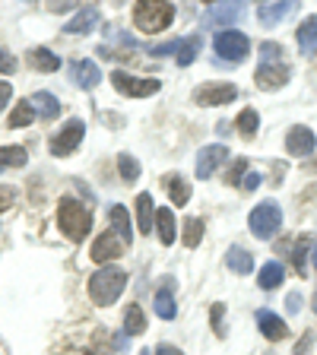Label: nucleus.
<instances>
[{"label":"nucleus","instance_id":"obj_1","mask_svg":"<svg viewBox=\"0 0 317 355\" xmlns=\"http://www.w3.org/2000/svg\"><path fill=\"white\" fill-rule=\"evenodd\" d=\"M282 44L276 42H264L260 44V64H257V73H254V80H257V86L264 89V92H273V89L286 86L289 83V64L282 60Z\"/></svg>","mask_w":317,"mask_h":355},{"label":"nucleus","instance_id":"obj_2","mask_svg":"<svg viewBox=\"0 0 317 355\" xmlns=\"http://www.w3.org/2000/svg\"><path fill=\"white\" fill-rule=\"evenodd\" d=\"M124 286H127L124 270H118V266H102V270L92 273V279H89V298H92L98 308H108V304H114L121 298Z\"/></svg>","mask_w":317,"mask_h":355},{"label":"nucleus","instance_id":"obj_3","mask_svg":"<svg viewBox=\"0 0 317 355\" xmlns=\"http://www.w3.org/2000/svg\"><path fill=\"white\" fill-rule=\"evenodd\" d=\"M58 225L70 241H83L92 232V213H89V207H83L80 200L64 197L58 203Z\"/></svg>","mask_w":317,"mask_h":355},{"label":"nucleus","instance_id":"obj_4","mask_svg":"<svg viewBox=\"0 0 317 355\" xmlns=\"http://www.w3.org/2000/svg\"><path fill=\"white\" fill-rule=\"evenodd\" d=\"M175 19V7L171 3H137L133 7V26L140 32H162Z\"/></svg>","mask_w":317,"mask_h":355},{"label":"nucleus","instance_id":"obj_5","mask_svg":"<svg viewBox=\"0 0 317 355\" xmlns=\"http://www.w3.org/2000/svg\"><path fill=\"white\" fill-rule=\"evenodd\" d=\"M248 225H251V232L260 238V241H270L282 225V209L276 207L273 200H264V203H257V207L251 209Z\"/></svg>","mask_w":317,"mask_h":355},{"label":"nucleus","instance_id":"obj_6","mask_svg":"<svg viewBox=\"0 0 317 355\" xmlns=\"http://www.w3.org/2000/svg\"><path fill=\"white\" fill-rule=\"evenodd\" d=\"M111 86L118 89L121 96L146 98V96H155V92L162 89V83H159V80H146V76L124 73V70H114V73H111Z\"/></svg>","mask_w":317,"mask_h":355},{"label":"nucleus","instance_id":"obj_7","mask_svg":"<svg viewBox=\"0 0 317 355\" xmlns=\"http://www.w3.org/2000/svg\"><path fill=\"white\" fill-rule=\"evenodd\" d=\"M213 48H216V54H219L222 60L238 64V60H244L248 54H251V38L244 35V32L229 29V32H219V35H216Z\"/></svg>","mask_w":317,"mask_h":355},{"label":"nucleus","instance_id":"obj_8","mask_svg":"<svg viewBox=\"0 0 317 355\" xmlns=\"http://www.w3.org/2000/svg\"><path fill=\"white\" fill-rule=\"evenodd\" d=\"M83 137H86V124H83L80 118H70L51 137V155H60V159H64V155H70L83 143Z\"/></svg>","mask_w":317,"mask_h":355},{"label":"nucleus","instance_id":"obj_9","mask_svg":"<svg viewBox=\"0 0 317 355\" xmlns=\"http://www.w3.org/2000/svg\"><path fill=\"white\" fill-rule=\"evenodd\" d=\"M238 98V89L232 83H207V86L194 89V102L203 105V108H213V105H229Z\"/></svg>","mask_w":317,"mask_h":355},{"label":"nucleus","instance_id":"obj_10","mask_svg":"<svg viewBox=\"0 0 317 355\" xmlns=\"http://www.w3.org/2000/svg\"><path fill=\"white\" fill-rule=\"evenodd\" d=\"M241 16H244L241 3H213V7L203 13V26H207V29H213V26H222V29L229 32L232 26L241 19Z\"/></svg>","mask_w":317,"mask_h":355},{"label":"nucleus","instance_id":"obj_11","mask_svg":"<svg viewBox=\"0 0 317 355\" xmlns=\"http://www.w3.org/2000/svg\"><path fill=\"white\" fill-rule=\"evenodd\" d=\"M222 162H229V149L225 146H203L200 149V155H197V178L200 181H207V178H213L216 175V168H219Z\"/></svg>","mask_w":317,"mask_h":355},{"label":"nucleus","instance_id":"obj_12","mask_svg":"<svg viewBox=\"0 0 317 355\" xmlns=\"http://www.w3.org/2000/svg\"><path fill=\"white\" fill-rule=\"evenodd\" d=\"M317 146V137L311 127H292V130L286 133V153L289 155H295V159H302V155H311Z\"/></svg>","mask_w":317,"mask_h":355},{"label":"nucleus","instance_id":"obj_13","mask_svg":"<svg viewBox=\"0 0 317 355\" xmlns=\"http://www.w3.org/2000/svg\"><path fill=\"white\" fill-rule=\"evenodd\" d=\"M124 248L127 244L121 241L114 232H102V238H96V244H92V260H96V263H108V260L121 257Z\"/></svg>","mask_w":317,"mask_h":355},{"label":"nucleus","instance_id":"obj_14","mask_svg":"<svg viewBox=\"0 0 317 355\" xmlns=\"http://www.w3.org/2000/svg\"><path fill=\"white\" fill-rule=\"evenodd\" d=\"M257 327H260V333H264L270 343H280V340H286V336H289L286 320H282L280 314H273V311H264V308H260L257 311Z\"/></svg>","mask_w":317,"mask_h":355},{"label":"nucleus","instance_id":"obj_15","mask_svg":"<svg viewBox=\"0 0 317 355\" xmlns=\"http://www.w3.org/2000/svg\"><path fill=\"white\" fill-rule=\"evenodd\" d=\"M70 76H74V83L80 89H96L102 83V70L92 60H74L70 64Z\"/></svg>","mask_w":317,"mask_h":355},{"label":"nucleus","instance_id":"obj_16","mask_svg":"<svg viewBox=\"0 0 317 355\" xmlns=\"http://www.w3.org/2000/svg\"><path fill=\"white\" fill-rule=\"evenodd\" d=\"M102 22V13H98L96 7H83V10H76V16L70 22H67V29L64 32H70V35H86V32H92Z\"/></svg>","mask_w":317,"mask_h":355},{"label":"nucleus","instance_id":"obj_17","mask_svg":"<svg viewBox=\"0 0 317 355\" xmlns=\"http://www.w3.org/2000/svg\"><path fill=\"white\" fill-rule=\"evenodd\" d=\"M108 219H111V229H114V235L121 238V241L130 248V241H133V232H130V213H127L121 203H111V209H108Z\"/></svg>","mask_w":317,"mask_h":355},{"label":"nucleus","instance_id":"obj_18","mask_svg":"<svg viewBox=\"0 0 317 355\" xmlns=\"http://www.w3.org/2000/svg\"><path fill=\"white\" fill-rule=\"evenodd\" d=\"M225 263H229V270L238 276L254 273V254H248L241 244H232L229 251H225Z\"/></svg>","mask_w":317,"mask_h":355},{"label":"nucleus","instance_id":"obj_19","mask_svg":"<svg viewBox=\"0 0 317 355\" xmlns=\"http://www.w3.org/2000/svg\"><path fill=\"white\" fill-rule=\"evenodd\" d=\"M29 105L35 108L38 118H44V121H54L60 114V102H58V96H51V92H35V96L29 98Z\"/></svg>","mask_w":317,"mask_h":355},{"label":"nucleus","instance_id":"obj_20","mask_svg":"<svg viewBox=\"0 0 317 355\" xmlns=\"http://www.w3.org/2000/svg\"><path fill=\"white\" fill-rule=\"evenodd\" d=\"M200 48H203V38H200V35L178 38V44H175V58H178V64H181V67H191L194 60H197Z\"/></svg>","mask_w":317,"mask_h":355},{"label":"nucleus","instance_id":"obj_21","mask_svg":"<svg viewBox=\"0 0 317 355\" xmlns=\"http://www.w3.org/2000/svg\"><path fill=\"white\" fill-rule=\"evenodd\" d=\"M292 10H295V3H260V7H257V19L264 22L266 29H270V26H276V22L286 19Z\"/></svg>","mask_w":317,"mask_h":355},{"label":"nucleus","instance_id":"obj_22","mask_svg":"<svg viewBox=\"0 0 317 355\" xmlns=\"http://www.w3.org/2000/svg\"><path fill=\"white\" fill-rule=\"evenodd\" d=\"M26 60H29L35 70H42V73H54V70H60V58L54 51H48V48H32V51L26 54Z\"/></svg>","mask_w":317,"mask_h":355},{"label":"nucleus","instance_id":"obj_23","mask_svg":"<svg viewBox=\"0 0 317 355\" xmlns=\"http://www.w3.org/2000/svg\"><path fill=\"white\" fill-rule=\"evenodd\" d=\"M155 200L153 193H140L137 197V219H140V232L143 235H153V219H155Z\"/></svg>","mask_w":317,"mask_h":355},{"label":"nucleus","instance_id":"obj_24","mask_svg":"<svg viewBox=\"0 0 317 355\" xmlns=\"http://www.w3.org/2000/svg\"><path fill=\"white\" fill-rule=\"evenodd\" d=\"M155 232H159L162 244H175V216H171L169 207L155 209Z\"/></svg>","mask_w":317,"mask_h":355},{"label":"nucleus","instance_id":"obj_25","mask_svg":"<svg viewBox=\"0 0 317 355\" xmlns=\"http://www.w3.org/2000/svg\"><path fill=\"white\" fill-rule=\"evenodd\" d=\"M286 279V270H282V263H276V260H270V263H264L260 266V273H257V282H260V288H276L280 282Z\"/></svg>","mask_w":317,"mask_h":355},{"label":"nucleus","instance_id":"obj_26","mask_svg":"<svg viewBox=\"0 0 317 355\" xmlns=\"http://www.w3.org/2000/svg\"><path fill=\"white\" fill-rule=\"evenodd\" d=\"M165 187H169V197L175 207H185L187 200H191V184L181 175H169L165 178Z\"/></svg>","mask_w":317,"mask_h":355},{"label":"nucleus","instance_id":"obj_27","mask_svg":"<svg viewBox=\"0 0 317 355\" xmlns=\"http://www.w3.org/2000/svg\"><path fill=\"white\" fill-rule=\"evenodd\" d=\"M146 330V314H143L140 304H127L124 311V333L127 336H140Z\"/></svg>","mask_w":317,"mask_h":355},{"label":"nucleus","instance_id":"obj_28","mask_svg":"<svg viewBox=\"0 0 317 355\" xmlns=\"http://www.w3.org/2000/svg\"><path fill=\"white\" fill-rule=\"evenodd\" d=\"M29 162V153L22 146H3L0 149V171L3 168H22V165Z\"/></svg>","mask_w":317,"mask_h":355},{"label":"nucleus","instance_id":"obj_29","mask_svg":"<svg viewBox=\"0 0 317 355\" xmlns=\"http://www.w3.org/2000/svg\"><path fill=\"white\" fill-rule=\"evenodd\" d=\"M298 48L302 51H314V44H317V16H308V19L298 26Z\"/></svg>","mask_w":317,"mask_h":355},{"label":"nucleus","instance_id":"obj_30","mask_svg":"<svg viewBox=\"0 0 317 355\" xmlns=\"http://www.w3.org/2000/svg\"><path fill=\"white\" fill-rule=\"evenodd\" d=\"M155 314H159V318L162 320H171L178 314V308H175V298H171V288L165 286V288H159V292H155Z\"/></svg>","mask_w":317,"mask_h":355},{"label":"nucleus","instance_id":"obj_31","mask_svg":"<svg viewBox=\"0 0 317 355\" xmlns=\"http://www.w3.org/2000/svg\"><path fill=\"white\" fill-rule=\"evenodd\" d=\"M235 127H238V130H241V137H244V140H251L254 133H257V127H260V118H257V111H254V108H244L241 114H238Z\"/></svg>","mask_w":317,"mask_h":355},{"label":"nucleus","instance_id":"obj_32","mask_svg":"<svg viewBox=\"0 0 317 355\" xmlns=\"http://www.w3.org/2000/svg\"><path fill=\"white\" fill-rule=\"evenodd\" d=\"M203 232H207V225H203V219H197V216H191V219H185V244L187 248H197L200 241H203Z\"/></svg>","mask_w":317,"mask_h":355},{"label":"nucleus","instance_id":"obj_33","mask_svg":"<svg viewBox=\"0 0 317 355\" xmlns=\"http://www.w3.org/2000/svg\"><path fill=\"white\" fill-rule=\"evenodd\" d=\"M118 171H121V178H124L127 184H133V181L140 178V162H137L130 153H121L118 155Z\"/></svg>","mask_w":317,"mask_h":355},{"label":"nucleus","instance_id":"obj_34","mask_svg":"<svg viewBox=\"0 0 317 355\" xmlns=\"http://www.w3.org/2000/svg\"><path fill=\"white\" fill-rule=\"evenodd\" d=\"M311 248H314V241H311V238H302V241L295 244V251H292V263H295L298 276L308 273V251Z\"/></svg>","mask_w":317,"mask_h":355},{"label":"nucleus","instance_id":"obj_35","mask_svg":"<svg viewBox=\"0 0 317 355\" xmlns=\"http://www.w3.org/2000/svg\"><path fill=\"white\" fill-rule=\"evenodd\" d=\"M32 121H35V108L29 102H19L13 108V114H10V127H29Z\"/></svg>","mask_w":317,"mask_h":355},{"label":"nucleus","instance_id":"obj_36","mask_svg":"<svg viewBox=\"0 0 317 355\" xmlns=\"http://www.w3.org/2000/svg\"><path fill=\"white\" fill-rule=\"evenodd\" d=\"M0 73H3V76H13L16 73V58L7 51V48H0Z\"/></svg>","mask_w":317,"mask_h":355},{"label":"nucleus","instance_id":"obj_37","mask_svg":"<svg viewBox=\"0 0 317 355\" xmlns=\"http://www.w3.org/2000/svg\"><path fill=\"white\" fill-rule=\"evenodd\" d=\"M244 175H248V162H244V159H238V162L232 165V171L225 175V181H229V184H241Z\"/></svg>","mask_w":317,"mask_h":355},{"label":"nucleus","instance_id":"obj_38","mask_svg":"<svg viewBox=\"0 0 317 355\" xmlns=\"http://www.w3.org/2000/svg\"><path fill=\"white\" fill-rule=\"evenodd\" d=\"M222 311H225V304L216 302L213 304V330H216V336H225V327H222Z\"/></svg>","mask_w":317,"mask_h":355},{"label":"nucleus","instance_id":"obj_39","mask_svg":"<svg viewBox=\"0 0 317 355\" xmlns=\"http://www.w3.org/2000/svg\"><path fill=\"white\" fill-rule=\"evenodd\" d=\"M311 346H314V333L305 330V336L298 340V346H295V355H308V352H311Z\"/></svg>","mask_w":317,"mask_h":355},{"label":"nucleus","instance_id":"obj_40","mask_svg":"<svg viewBox=\"0 0 317 355\" xmlns=\"http://www.w3.org/2000/svg\"><path fill=\"white\" fill-rule=\"evenodd\" d=\"M13 200H16V191H13V187H0V213L13 207Z\"/></svg>","mask_w":317,"mask_h":355},{"label":"nucleus","instance_id":"obj_41","mask_svg":"<svg viewBox=\"0 0 317 355\" xmlns=\"http://www.w3.org/2000/svg\"><path fill=\"white\" fill-rule=\"evenodd\" d=\"M260 181H264V178H260L257 171H248V175L241 178V187H244V191H257V187H260Z\"/></svg>","mask_w":317,"mask_h":355},{"label":"nucleus","instance_id":"obj_42","mask_svg":"<svg viewBox=\"0 0 317 355\" xmlns=\"http://www.w3.org/2000/svg\"><path fill=\"white\" fill-rule=\"evenodd\" d=\"M175 44H178V38H175V42H165V44H155V48H153V54H155V58H165V54H175Z\"/></svg>","mask_w":317,"mask_h":355},{"label":"nucleus","instance_id":"obj_43","mask_svg":"<svg viewBox=\"0 0 317 355\" xmlns=\"http://www.w3.org/2000/svg\"><path fill=\"white\" fill-rule=\"evenodd\" d=\"M10 96H13V86H10L7 80H0V108L10 102Z\"/></svg>","mask_w":317,"mask_h":355},{"label":"nucleus","instance_id":"obj_44","mask_svg":"<svg viewBox=\"0 0 317 355\" xmlns=\"http://www.w3.org/2000/svg\"><path fill=\"white\" fill-rule=\"evenodd\" d=\"M286 304H289V311H292V314H298V311H302V295H298V292H292Z\"/></svg>","mask_w":317,"mask_h":355},{"label":"nucleus","instance_id":"obj_45","mask_svg":"<svg viewBox=\"0 0 317 355\" xmlns=\"http://www.w3.org/2000/svg\"><path fill=\"white\" fill-rule=\"evenodd\" d=\"M155 355H185L181 349H175V346H159L155 349Z\"/></svg>","mask_w":317,"mask_h":355},{"label":"nucleus","instance_id":"obj_46","mask_svg":"<svg viewBox=\"0 0 317 355\" xmlns=\"http://www.w3.org/2000/svg\"><path fill=\"white\" fill-rule=\"evenodd\" d=\"M311 257H314V266H317V244L311 248ZM311 304H314V314H317V292H314V302H311Z\"/></svg>","mask_w":317,"mask_h":355},{"label":"nucleus","instance_id":"obj_47","mask_svg":"<svg viewBox=\"0 0 317 355\" xmlns=\"http://www.w3.org/2000/svg\"><path fill=\"white\" fill-rule=\"evenodd\" d=\"M140 355H153V352H149V349H143V352H140Z\"/></svg>","mask_w":317,"mask_h":355},{"label":"nucleus","instance_id":"obj_48","mask_svg":"<svg viewBox=\"0 0 317 355\" xmlns=\"http://www.w3.org/2000/svg\"><path fill=\"white\" fill-rule=\"evenodd\" d=\"M86 355H92V352H86Z\"/></svg>","mask_w":317,"mask_h":355}]
</instances>
